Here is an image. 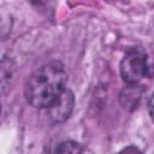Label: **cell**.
<instances>
[{
  "label": "cell",
  "instance_id": "cell-1",
  "mask_svg": "<svg viewBox=\"0 0 154 154\" xmlns=\"http://www.w3.org/2000/svg\"><path fill=\"white\" fill-rule=\"evenodd\" d=\"M67 75L60 61H51L37 69L25 84L26 101L37 108H48L66 89Z\"/></svg>",
  "mask_w": 154,
  "mask_h": 154
},
{
  "label": "cell",
  "instance_id": "cell-2",
  "mask_svg": "<svg viewBox=\"0 0 154 154\" xmlns=\"http://www.w3.org/2000/svg\"><path fill=\"white\" fill-rule=\"evenodd\" d=\"M148 71L147 54L140 47L130 48L120 61V75L126 84H138L148 75Z\"/></svg>",
  "mask_w": 154,
  "mask_h": 154
},
{
  "label": "cell",
  "instance_id": "cell-3",
  "mask_svg": "<svg viewBox=\"0 0 154 154\" xmlns=\"http://www.w3.org/2000/svg\"><path fill=\"white\" fill-rule=\"evenodd\" d=\"M75 106V95L71 90L65 89L59 97L47 108L48 109V116L53 123H61L65 122Z\"/></svg>",
  "mask_w": 154,
  "mask_h": 154
},
{
  "label": "cell",
  "instance_id": "cell-4",
  "mask_svg": "<svg viewBox=\"0 0 154 154\" xmlns=\"http://www.w3.org/2000/svg\"><path fill=\"white\" fill-rule=\"evenodd\" d=\"M143 87L140 84H128L119 95V101L120 105L123 106V108L128 109V111H134L135 108H137L141 97L143 95Z\"/></svg>",
  "mask_w": 154,
  "mask_h": 154
},
{
  "label": "cell",
  "instance_id": "cell-5",
  "mask_svg": "<svg viewBox=\"0 0 154 154\" xmlns=\"http://www.w3.org/2000/svg\"><path fill=\"white\" fill-rule=\"evenodd\" d=\"M17 66L10 58H2L0 60V96L4 95L10 88L16 76Z\"/></svg>",
  "mask_w": 154,
  "mask_h": 154
},
{
  "label": "cell",
  "instance_id": "cell-6",
  "mask_svg": "<svg viewBox=\"0 0 154 154\" xmlns=\"http://www.w3.org/2000/svg\"><path fill=\"white\" fill-rule=\"evenodd\" d=\"M49 154H81V146L73 141H64L52 148Z\"/></svg>",
  "mask_w": 154,
  "mask_h": 154
},
{
  "label": "cell",
  "instance_id": "cell-7",
  "mask_svg": "<svg viewBox=\"0 0 154 154\" xmlns=\"http://www.w3.org/2000/svg\"><path fill=\"white\" fill-rule=\"evenodd\" d=\"M118 154H142V153H141V150L138 148H136L134 146H129V147L122 149Z\"/></svg>",
  "mask_w": 154,
  "mask_h": 154
},
{
  "label": "cell",
  "instance_id": "cell-8",
  "mask_svg": "<svg viewBox=\"0 0 154 154\" xmlns=\"http://www.w3.org/2000/svg\"><path fill=\"white\" fill-rule=\"evenodd\" d=\"M0 111H1V107H0Z\"/></svg>",
  "mask_w": 154,
  "mask_h": 154
}]
</instances>
